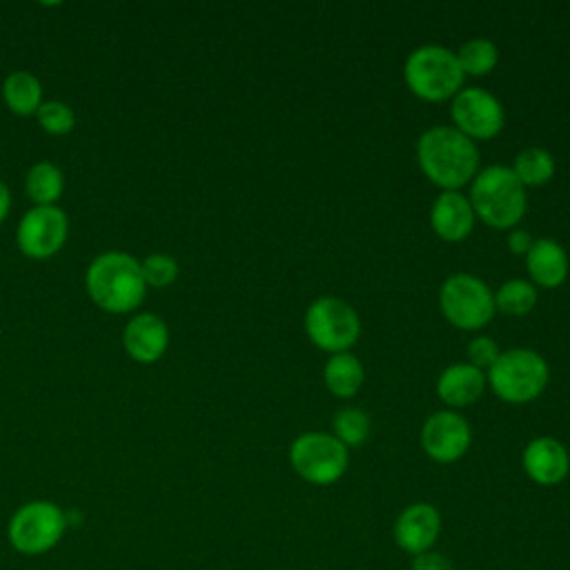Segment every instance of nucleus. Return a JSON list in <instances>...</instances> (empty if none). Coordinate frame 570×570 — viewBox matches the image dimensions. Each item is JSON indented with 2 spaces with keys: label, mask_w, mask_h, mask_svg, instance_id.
I'll return each mask as SVG.
<instances>
[{
  "label": "nucleus",
  "mask_w": 570,
  "mask_h": 570,
  "mask_svg": "<svg viewBox=\"0 0 570 570\" xmlns=\"http://www.w3.org/2000/svg\"><path fill=\"white\" fill-rule=\"evenodd\" d=\"M452 127L470 140H490L505 127L501 100L483 87H463L450 100Z\"/></svg>",
  "instance_id": "9d476101"
},
{
  "label": "nucleus",
  "mask_w": 570,
  "mask_h": 570,
  "mask_svg": "<svg viewBox=\"0 0 570 570\" xmlns=\"http://www.w3.org/2000/svg\"><path fill=\"white\" fill-rule=\"evenodd\" d=\"M169 343V330L156 314L134 316L122 332V345L127 354L138 363H156Z\"/></svg>",
  "instance_id": "dca6fc26"
},
{
  "label": "nucleus",
  "mask_w": 570,
  "mask_h": 570,
  "mask_svg": "<svg viewBox=\"0 0 570 570\" xmlns=\"http://www.w3.org/2000/svg\"><path fill=\"white\" fill-rule=\"evenodd\" d=\"M325 387L338 399H352L365 383V370L352 352L330 354L323 367Z\"/></svg>",
  "instance_id": "6ab92c4d"
},
{
  "label": "nucleus",
  "mask_w": 570,
  "mask_h": 570,
  "mask_svg": "<svg viewBox=\"0 0 570 570\" xmlns=\"http://www.w3.org/2000/svg\"><path fill=\"white\" fill-rule=\"evenodd\" d=\"M24 187H27V196L36 203V207L53 205L60 198L65 187L62 171L51 163H36L27 174Z\"/></svg>",
  "instance_id": "4be33fe9"
},
{
  "label": "nucleus",
  "mask_w": 570,
  "mask_h": 570,
  "mask_svg": "<svg viewBox=\"0 0 570 570\" xmlns=\"http://www.w3.org/2000/svg\"><path fill=\"white\" fill-rule=\"evenodd\" d=\"M407 89L425 102L452 100L465 82L456 53L443 45H421L410 51L403 65Z\"/></svg>",
  "instance_id": "20e7f679"
},
{
  "label": "nucleus",
  "mask_w": 570,
  "mask_h": 570,
  "mask_svg": "<svg viewBox=\"0 0 570 570\" xmlns=\"http://www.w3.org/2000/svg\"><path fill=\"white\" fill-rule=\"evenodd\" d=\"M36 118H38L40 127L51 136H65L73 129V111L69 105H65L60 100L40 102Z\"/></svg>",
  "instance_id": "a878e982"
},
{
  "label": "nucleus",
  "mask_w": 570,
  "mask_h": 570,
  "mask_svg": "<svg viewBox=\"0 0 570 570\" xmlns=\"http://www.w3.org/2000/svg\"><path fill=\"white\" fill-rule=\"evenodd\" d=\"M472 443V430L463 414L456 410L432 412L421 428L423 452L436 463L459 461Z\"/></svg>",
  "instance_id": "9b49d317"
},
{
  "label": "nucleus",
  "mask_w": 570,
  "mask_h": 570,
  "mask_svg": "<svg viewBox=\"0 0 570 570\" xmlns=\"http://www.w3.org/2000/svg\"><path fill=\"white\" fill-rule=\"evenodd\" d=\"M334 436L345 448H358L370 436V416L361 407H343L334 416Z\"/></svg>",
  "instance_id": "393cba45"
},
{
  "label": "nucleus",
  "mask_w": 570,
  "mask_h": 570,
  "mask_svg": "<svg viewBox=\"0 0 570 570\" xmlns=\"http://www.w3.org/2000/svg\"><path fill=\"white\" fill-rule=\"evenodd\" d=\"M441 532V514L430 503L407 505L394 523V541L414 557L428 552Z\"/></svg>",
  "instance_id": "ddd939ff"
},
{
  "label": "nucleus",
  "mask_w": 570,
  "mask_h": 570,
  "mask_svg": "<svg viewBox=\"0 0 570 570\" xmlns=\"http://www.w3.org/2000/svg\"><path fill=\"white\" fill-rule=\"evenodd\" d=\"M530 283L543 289L561 287L570 272V261L561 243L554 238H534L530 252L523 256Z\"/></svg>",
  "instance_id": "a211bd4d"
},
{
  "label": "nucleus",
  "mask_w": 570,
  "mask_h": 570,
  "mask_svg": "<svg viewBox=\"0 0 570 570\" xmlns=\"http://www.w3.org/2000/svg\"><path fill=\"white\" fill-rule=\"evenodd\" d=\"M490 390L505 403L521 405L539 399L548 385L550 367L546 358L530 347H510L499 354L485 372Z\"/></svg>",
  "instance_id": "39448f33"
},
{
  "label": "nucleus",
  "mask_w": 570,
  "mask_h": 570,
  "mask_svg": "<svg viewBox=\"0 0 570 570\" xmlns=\"http://www.w3.org/2000/svg\"><path fill=\"white\" fill-rule=\"evenodd\" d=\"M456 60H459L463 76L481 78V76H488L494 71V67L499 62V49L488 38H470L459 47Z\"/></svg>",
  "instance_id": "5701e85b"
},
{
  "label": "nucleus",
  "mask_w": 570,
  "mask_h": 570,
  "mask_svg": "<svg viewBox=\"0 0 570 570\" xmlns=\"http://www.w3.org/2000/svg\"><path fill=\"white\" fill-rule=\"evenodd\" d=\"M9 205H11V196H9V189L4 183H0V223L7 218L9 214Z\"/></svg>",
  "instance_id": "7c9ffc66"
},
{
  "label": "nucleus",
  "mask_w": 570,
  "mask_h": 570,
  "mask_svg": "<svg viewBox=\"0 0 570 570\" xmlns=\"http://www.w3.org/2000/svg\"><path fill=\"white\" fill-rule=\"evenodd\" d=\"M439 307L450 325L465 332L485 327L497 314L494 292H490L479 276L468 272L452 274L443 281L439 289Z\"/></svg>",
  "instance_id": "423d86ee"
},
{
  "label": "nucleus",
  "mask_w": 570,
  "mask_h": 570,
  "mask_svg": "<svg viewBox=\"0 0 570 570\" xmlns=\"http://www.w3.org/2000/svg\"><path fill=\"white\" fill-rule=\"evenodd\" d=\"M67 517L51 501H31L16 510L9 521V541L22 554H42L65 534Z\"/></svg>",
  "instance_id": "1a4fd4ad"
},
{
  "label": "nucleus",
  "mask_w": 570,
  "mask_h": 570,
  "mask_svg": "<svg viewBox=\"0 0 570 570\" xmlns=\"http://www.w3.org/2000/svg\"><path fill=\"white\" fill-rule=\"evenodd\" d=\"M91 301L111 314H125L145 298L147 283L140 263L125 252L100 254L85 276Z\"/></svg>",
  "instance_id": "f03ea898"
},
{
  "label": "nucleus",
  "mask_w": 570,
  "mask_h": 570,
  "mask_svg": "<svg viewBox=\"0 0 570 570\" xmlns=\"http://www.w3.org/2000/svg\"><path fill=\"white\" fill-rule=\"evenodd\" d=\"M67 240V216L60 207H33L18 225V247L29 258L42 261L53 256Z\"/></svg>",
  "instance_id": "f8f14e48"
},
{
  "label": "nucleus",
  "mask_w": 570,
  "mask_h": 570,
  "mask_svg": "<svg viewBox=\"0 0 570 570\" xmlns=\"http://www.w3.org/2000/svg\"><path fill=\"white\" fill-rule=\"evenodd\" d=\"M465 354H468V363L470 365L488 372L492 367V363L499 358L501 350H499V345L490 336L481 334V336H474V338L468 341Z\"/></svg>",
  "instance_id": "cd10ccee"
},
{
  "label": "nucleus",
  "mask_w": 570,
  "mask_h": 570,
  "mask_svg": "<svg viewBox=\"0 0 570 570\" xmlns=\"http://www.w3.org/2000/svg\"><path fill=\"white\" fill-rule=\"evenodd\" d=\"M474 209L461 191H441L430 207V227L445 243H461L474 229Z\"/></svg>",
  "instance_id": "4468645a"
},
{
  "label": "nucleus",
  "mask_w": 570,
  "mask_h": 570,
  "mask_svg": "<svg viewBox=\"0 0 570 570\" xmlns=\"http://www.w3.org/2000/svg\"><path fill=\"white\" fill-rule=\"evenodd\" d=\"M510 169L523 187H541L552 180L557 171V163L548 149L532 145L521 149L514 156V163Z\"/></svg>",
  "instance_id": "aec40b11"
},
{
  "label": "nucleus",
  "mask_w": 570,
  "mask_h": 570,
  "mask_svg": "<svg viewBox=\"0 0 570 570\" xmlns=\"http://www.w3.org/2000/svg\"><path fill=\"white\" fill-rule=\"evenodd\" d=\"M289 463L307 483L332 485L345 474L350 454L330 432H303L289 443Z\"/></svg>",
  "instance_id": "6e6552de"
},
{
  "label": "nucleus",
  "mask_w": 570,
  "mask_h": 570,
  "mask_svg": "<svg viewBox=\"0 0 570 570\" xmlns=\"http://www.w3.org/2000/svg\"><path fill=\"white\" fill-rule=\"evenodd\" d=\"M142 278L151 287H167L178 278V263L167 254H149L142 263Z\"/></svg>",
  "instance_id": "bb28decb"
},
{
  "label": "nucleus",
  "mask_w": 570,
  "mask_h": 570,
  "mask_svg": "<svg viewBox=\"0 0 570 570\" xmlns=\"http://www.w3.org/2000/svg\"><path fill=\"white\" fill-rule=\"evenodd\" d=\"M523 470L539 485H557L570 472V454L554 436H537L523 450Z\"/></svg>",
  "instance_id": "2eb2a0df"
},
{
  "label": "nucleus",
  "mask_w": 570,
  "mask_h": 570,
  "mask_svg": "<svg viewBox=\"0 0 570 570\" xmlns=\"http://www.w3.org/2000/svg\"><path fill=\"white\" fill-rule=\"evenodd\" d=\"M412 570H454L445 554L441 552H421L412 561Z\"/></svg>",
  "instance_id": "c85d7f7f"
},
{
  "label": "nucleus",
  "mask_w": 570,
  "mask_h": 570,
  "mask_svg": "<svg viewBox=\"0 0 570 570\" xmlns=\"http://www.w3.org/2000/svg\"><path fill=\"white\" fill-rule=\"evenodd\" d=\"M307 338L327 354L350 352L361 336L358 312L338 296H318L305 309Z\"/></svg>",
  "instance_id": "0eeeda50"
},
{
  "label": "nucleus",
  "mask_w": 570,
  "mask_h": 570,
  "mask_svg": "<svg viewBox=\"0 0 570 570\" xmlns=\"http://www.w3.org/2000/svg\"><path fill=\"white\" fill-rule=\"evenodd\" d=\"M416 163L432 185L459 191L479 171V149L452 125H434L416 140Z\"/></svg>",
  "instance_id": "f257e3e1"
},
{
  "label": "nucleus",
  "mask_w": 570,
  "mask_h": 570,
  "mask_svg": "<svg viewBox=\"0 0 570 570\" xmlns=\"http://www.w3.org/2000/svg\"><path fill=\"white\" fill-rule=\"evenodd\" d=\"M537 305V287L525 278H510L494 292V307L508 316H525Z\"/></svg>",
  "instance_id": "b1692460"
},
{
  "label": "nucleus",
  "mask_w": 570,
  "mask_h": 570,
  "mask_svg": "<svg viewBox=\"0 0 570 570\" xmlns=\"http://www.w3.org/2000/svg\"><path fill=\"white\" fill-rule=\"evenodd\" d=\"M485 372L470 363H452L436 379V396L450 407H468L485 392Z\"/></svg>",
  "instance_id": "f3484780"
},
{
  "label": "nucleus",
  "mask_w": 570,
  "mask_h": 570,
  "mask_svg": "<svg viewBox=\"0 0 570 570\" xmlns=\"http://www.w3.org/2000/svg\"><path fill=\"white\" fill-rule=\"evenodd\" d=\"M2 96H4L7 107L13 114H18V116L36 114L40 107V98H42L40 80L29 71H13L7 76L4 85H2Z\"/></svg>",
  "instance_id": "412c9836"
},
{
  "label": "nucleus",
  "mask_w": 570,
  "mask_h": 570,
  "mask_svg": "<svg viewBox=\"0 0 570 570\" xmlns=\"http://www.w3.org/2000/svg\"><path fill=\"white\" fill-rule=\"evenodd\" d=\"M532 243H534V238H532V234H530L528 229L514 227V229H510V234H508V249H510L512 254H517V256H525V254L530 252Z\"/></svg>",
  "instance_id": "c756f323"
},
{
  "label": "nucleus",
  "mask_w": 570,
  "mask_h": 570,
  "mask_svg": "<svg viewBox=\"0 0 570 570\" xmlns=\"http://www.w3.org/2000/svg\"><path fill=\"white\" fill-rule=\"evenodd\" d=\"M468 200L474 216L494 229H514L528 209L525 187L505 165L479 169L470 183Z\"/></svg>",
  "instance_id": "7ed1b4c3"
}]
</instances>
